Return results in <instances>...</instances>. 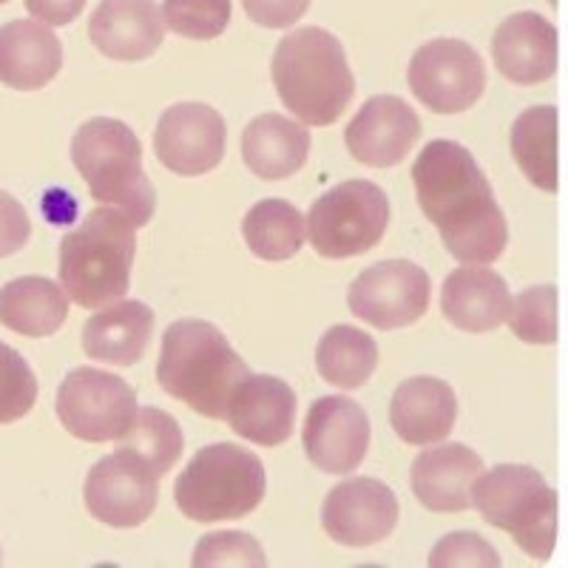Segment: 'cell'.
I'll use <instances>...</instances> for the list:
<instances>
[{"mask_svg":"<svg viewBox=\"0 0 568 568\" xmlns=\"http://www.w3.org/2000/svg\"><path fill=\"white\" fill-rule=\"evenodd\" d=\"M413 182L420 211L460 265H491L504 256L509 225L489 180L464 145L453 140L424 145L413 165Z\"/></svg>","mask_w":568,"mask_h":568,"instance_id":"6da1fadb","label":"cell"},{"mask_svg":"<svg viewBox=\"0 0 568 568\" xmlns=\"http://www.w3.org/2000/svg\"><path fill=\"white\" fill-rule=\"evenodd\" d=\"M251 369L227 344L225 333L200 318L174 322L162 336L156 382L194 413L225 420L233 395Z\"/></svg>","mask_w":568,"mask_h":568,"instance_id":"7a4b0ae2","label":"cell"},{"mask_svg":"<svg viewBox=\"0 0 568 568\" xmlns=\"http://www.w3.org/2000/svg\"><path fill=\"white\" fill-rule=\"evenodd\" d=\"M273 85L284 109L304 125H333L353 103L355 78L342 40L304 27L278 40L271 63Z\"/></svg>","mask_w":568,"mask_h":568,"instance_id":"3957f363","label":"cell"},{"mask_svg":"<svg viewBox=\"0 0 568 568\" xmlns=\"http://www.w3.org/2000/svg\"><path fill=\"white\" fill-rule=\"evenodd\" d=\"M136 225L120 207L100 205L60 242V284L85 311H100L129 293Z\"/></svg>","mask_w":568,"mask_h":568,"instance_id":"277c9868","label":"cell"},{"mask_svg":"<svg viewBox=\"0 0 568 568\" xmlns=\"http://www.w3.org/2000/svg\"><path fill=\"white\" fill-rule=\"evenodd\" d=\"M71 160L94 200L120 207L136 227L149 225L156 191L142 171V145L129 125L94 116L71 140Z\"/></svg>","mask_w":568,"mask_h":568,"instance_id":"5b68a950","label":"cell"},{"mask_svg":"<svg viewBox=\"0 0 568 568\" xmlns=\"http://www.w3.org/2000/svg\"><path fill=\"white\" fill-rule=\"evenodd\" d=\"M265 466L251 449L236 444H213L200 449L182 469L174 500L194 524L240 520L265 500Z\"/></svg>","mask_w":568,"mask_h":568,"instance_id":"8992f818","label":"cell"},{"mask_svg":"<svg viewBox=\"0 0 568 568\" xmlns=\"http://www.w3.org/2000/svg\"><path fill=\"white\" fill-rule=\"evenodd\" d=\"M471 506L486 524L509 531L520 551L549 560L557 546V491L535 466L500 464L471 486Z\"/></svg>","mask_w":568,"mask_h":568,"instance_id":"52a82bcc","label":"cell"},{"mask_svg":"<svg viewBox=\"0 0 568 568\" xmlns=\"http://www.w3.org/2000/svg\"><path fill=\"white\" fill-rule=\"evenodd\" d=\"M389 227V200L369 180L329 187L307 213V240L324 258H349L373 251Z\"/></svg>","mask_w":568,"mask_h":568,"instance_id":"ba28073f","label":"cell"},{"mask_svg":"<svg viewBox=\"0 0 568 568\" xmlns=\"http://www.w3.org/2000/svg\"><path fill=\"white\" fill-rule=\"evenodd\" d=\"M136 393L105 369H71L58 389V418L65 433L89 444L120 440L136 418Z\"/></svg>","mask_w":568,"mask_h":568,"instance_id":"9c48e42d","label":"cell"},{"mask_svg":"<svg viewBox=\"0 0 568 568\" xmlns=\"http://www.w3.org/2000/svg\"><path fill=\"white\" fill-rule=\"evenodd\" d=\"M415 98L435 114H460L484 98L486 65L469 43L429 40L413 54L407 71Z\"/></svg>","mask_w":568,"mask_h":568,"instance_id":"30bf717a","label":"cell"},{"mask_svg":"<svg viewBox=\"0 0 568 568\" xmlns=\"http://www.w3.org/2000/svg\"><path fill=\"white\" fill-rule=\"evenodd\" d=\"M433 282L407 258H387L367 267L349 284L347 304L355 318L375 329L409 327L429 311Z\"/></svg>","mask_w":568,"mask_h":568,"instance_id":"8fae6325","label":"cell"},{"mask_svg":"<svg viewBox=\"0 0 568 568\" xmlns=\"http://www.w3.org/2000/svg\"><path fill=\"white\" fill-rule=\"evenodd\" d=\"M85 509L111 529H136L154 515L160 500V475L129 449H116L91 466L85 478Z\"/></svg>","mask_w":568,"mask_h":568,"instance_id":"7c38bea8","label":"cell"},{"mask_svg":"<svg viewBox=\"0 0 568 568\" xmlns=\"http://www.w3.org/2000/svg\"><path fill=\"white\" fill-rule=\"evenodd\" d=\"M227 129L205 103H176L160 116L154 134L156 160L176 176H202L225 156Z\"/></svg>","mask_w":568,"mask_h":568,"instance_id":"4fadbf2b","label":"cell"},{"mask_svg":"<svg viewBox=\"0 0 568 568\" xmlns=\"http://www.w3.org/2000/svg\"><path fill=\"white\" fill-rule=\"evenodd\" d=\"M398 497L375 478H349L329 489L322 506V526L338 546L367 549L387 540L398 526Z\"/></svg>","mask_w":568,"mask_h":568,"instance_id":"5bb4252c","label":"cell"},{"mask_svg":"<svg viewBox=\"0 0 568 568\" xmlns=\"http://www.w3.org/2000/svg\"><path fill=\"white\" fill-rule=\"evenodd\" d=\"M369 435V418L358 400L324 395L313 400L304 418V453L322 471L349 475L367 458Z\"/></svg>","mask_w":568,"mask_h":568,"instance_id":"9a60e30c","label":"cell"},{"mask_svg":"<svg viewBox=\"0 0 568 568\" xmlns=\"http://www.w3.org/2000/svg\"><path fill=\"white\" fill-rule=\"evenodd\" d=\"M420 136V120L407 100L395 94L369 98L349 120L344 142L353 160L369 169H393L409 156Z\"/></svg>","mask_w":568,"mask_h":568,"instance_id":"2e32d148","label":"cell"},{"mask_svg":"<svg viewBox=\"0 0 568 568\" xmlns=\"http://www.w3.org/2000/svg\"><path fill=\"white\" fill-rule=\"evenodd\" d=\"M165 14L154 0H100L89 20V38L98 52L120 63H140L162 45Z\"/></svg>","mask_w":568,"mask_h":568,"instance_id":"e0dca14e","label":"cell"},{"mask_svg":"<svg viewBox=\"0 0 568 568\" xmlns=\"http://www.w3.org/2000/svg\"><path fill=\"white\" fill-rule=\"evenodd\" d=\"M484 475V460L464 444H435L415 458L409 486L420 506L455 515L471 506V486Z\"/></svg>","mask_w":568,"mask_h":568,"instance_id":"ac0fdd59","label":"cell"},{"mask_svg":"<svg viewBox=\"0 0 568 568\" xmlns=\"http://www.w3.org/2000/svg\"><path fill=\"white\" fill-rule=\"evenodd\" d=\"M497 71L509 83L537 85L555 78L557 29L537 12H517L495 29L491 38Z\"/></svg>","mask_w":568,"mask_h":568,"instance_id":"d6986e66","label":"cell"},{"mask_svg":"<svg viewBox=\"0 0 568 568\" xmlns=\"http://www.w3.org/2000/svg\"><path fill=\"white\" fill-rule=\"evenodd\" d=\"M227 426L256 446H278L296 426V393L276 375H247L227 407Z\"/></svg>","mask_w":568,"mask_h":568,"instance_id":"ffe728a7","label":"cell"},{"mask_svg":"<svg viewBox=\"0 0 568 568\" xmlns=\"http://www.w3.org/2000/svg\"><path fill=\"white\" fill-rule=\"evenodd\" d=\"M458 420L455 389L433 375H415L400 384L389 404V424L404 444L429 446L449 438Z\"/></svg>","mask_w":568,"mask_h":568,"instance_id":"44dd1931","label":"cell"},{"mask_svg":"<svg viewBox=\"0 0 568 568\" xmlns=\"http://www.w3.org/2000/svg\"><path fill=\"white\" fill-rule=\"evenodd\" d=\"M440 311L464 333H489L509 322L511 293L504 276L486 265H466L446 276Z\"/></svg>","mask_w":568,"mask_h":568,"instance_id":"7402d4cb","label":"cell"},{"mask_svg":"<svg viewBox=\"0 0 568 568\" xmlns=\"http://www.w3.org/2000/svg\"><path fill=\"white\" fill-rule=\"evenodd\" d=\"M63 69V43L40 20H12L0 27V83L38 91Z\"/></svg>","mask_w":568,"mask_h":568,"instance_id":"603a6c76","label":"cell"},{"mask_svg":"<svg viewBox=\"0 0 568 568\" xmlns=\"http://www.w3.org/2000/svg\"><path fill=\"white\" fill-rule=\"evenodd\" d=\"M154 311L134 298L100 307L83 327V353L91 362L134 367L154 336Z\"/></svg>","mask_w":568,"mask_h":568,"instance_id":"cb8c5ba5","label":"cell"},{"mask_svg":"<svg viewBox=\"0 0 568 568\" xmlns=\"http://www.w3.org/2000/svg\"><path fill=\"white\" fill-rule=\"evenodd\" d=\"M311 156V134L282 114L256 116L242 134V160L262 180H287Z\"/></svg>","mask_w":568,"mask_h":568,"instance_id":"d4e9b609","label":"cell"},{"mask_svg":"<svg viewBox=\"0 0 568 568\" xmlns=\"http://www.w3.org/2000/svg\"><path fill=\"white\" fill-rule=\"evenodd\" d=\"M69 293L43 276H23L0 287V324L29 338L58 333L69 318Z\"/></svg>","mask_w":568,"mask_h":568,"instance_id":"484cf974","label":"cell"},{"mask_svg":"<svg viewBox=\"0 0 568 568\" xmlns=\"http://www.w3.org/2000/svg\"><path fill=\"white\" fill-rule=\"evenodd\" d=\"M511 156L535 187L557 191V109L531 105L511 125Z\"/></svg>","mask_w":568,"mask_h":568,"instance_id":"4316f807","label":"cell"},{"mask_svg":"<svg viewBox=\"0 0 568 568\" xmlns=\"http://www.w3.org/2000/svg\"><path fill=\"white\" fill-rule=\"evenodd\" d=\"M242 233L253 256L265 262H287L307 240V220L287 200H262L245 213Z\"/></svg>","mask_w":568,"mask_h":568,"instance_id":"83f0119b","label":"cell"},{"mask_svg":"<svg viewBox=\"0 0 568 568\" xmlns=\"http://www.w3.org/2000/svg\"><path fill=\"white\" fill-rule=\"evenodd\" d=\"M378 367V347L373 336L349 324H336L316 347V369L324 382L338 389H358Z\"/></svg>","mask_w":568,"mask_h":568,"instance_id":"f1b7e54d","label":"cell"},{"mask_svg":"<svg viewBox=\"0 0 568 568\" xmlns=\"http://www.w3.org/2000/svg\"><path fill=\"white\" fill-rule=\"evenodd\" d=\"M182 446H185V438H182L180 424H176L174 415L160 407L136 409L131 429L116 440V449H129L142 464L151 466L160 478L174 469L182 455Z\"/></svg>","mask_w":568,"mask_h":568,"instance_id":"f546056e","label":"cell"},{"mask_svg":"<svg viewBox=\"0 0 568 568\" xmlns=\"http://www.w3.org/2000/svg\"><path fill=\"white\" fill-rule=\"evenodd\" d=\"M520 342L549 347L557 342V287L555 284H535L511 298L509 322Z\"/></svg>","mask_w":568,"mask_h":568,"instance_id":"4dcf8cb0","label":"cell"},{"mask_svg":"<svg viewBox=\"0 0 568 568\" xmlns=\"http://www.w3.org/2000/svg\"><path fill=\"white\" fill-rule=\"evenodd\" d=\"M231 0H165V27L187 40H213L231 27Z\"/></svg>","mask_w":568,"mask_h":568,"instance_id":"1f68e13d","label":"cell"},{"mask_svg":"<svg viewBox=\"0 0 568 568\" xmlns=\"http://www.w3.org/2000/svg\"><path fill=\"white\" fill-rule=\"evenodd\" d=\"M38 400V378L27 358L0 342V426L27 418Z\"/></svg>","mask_w":568,"mask_h":568,"instance_id":"d6a6232c","label":"cell"},{"mask_svg":"<svg viewBox=\"0 0 568 568\" xmlns=\"http://www.w3.org/2000/svg\"><path fill=\"white\" fill-rule=\"evenodd\" d=\"M194 568H265L267 557L247 531H211L196 542Z\"/></svg>","mask_w":568,"mask_h":568,"instance_id":"836d02e7","label":"cell"},{"mask_svg":"<svg viewBox=\"0 0 568 568\" xmlns=\"http://www.w3.org/2000/svg\"><path fill=\"white\" fill-rule=\"evenodd\" d=\"M433 568H500V555L475 531H453L435 542L429 555Z\"/></svg>","mask_w":568,"mask_h":568,"instance_id":"e575fe53","label":"cell"},{"mask_svg":"<svg viewBox=\"0 0 568 568\" xmlns=\"http://www.w3.org/2000/svg\"><path fill=\"white\" fill-rule=\"evenodd\" d=\"M32 236L27 207L20 205L12 194L0 191V258L12 256L27 245Z\"/></svg>","mask_w":568,"mask_h":568,"instance_id":"d590c367","label":"cell"},{"mask_svg":"<svg viewBox=\"0 0 568 568\" xmlns=\"http://www.w3.org/2000/svg\"><path fill=\"white\" fill-rule=\"evenodd\" d=\"M247 18L262 29H287L302 20L311 0H242Z\"/></svg>","mask_w":568,"mask_h":568,"instance_id":"8d00e7d4","label":"cell"},{"mask_svg":"<svg viewBox=\"0 0 568 568\" xmlns=\"http://www.w3.org/2000/svg\"><path fill=\"white\" fill-rule=\"evenodd\" d=\"M27 9L45 27H69L85 9V0H27Z\"/></svg>","mask_w":568,"mask_h":568,"instance_id":"74e56055","label":"cell"},{"mask_svg":"<svg viewBox=\"0 0 568 568\" xmlns=\"http://www.w3.org/2000/svg\"><path fill=\"white\" fill-rule=\"evenodd\" d=\"M549 3H551V7H557V0H549Z\"/></svg>","mask_w":568,"mask_h":568,"instance_id":"f35d334b","label":"cell"},{"mask_svg":"<svg viewBox=\"0 0 568 568\" xmlns=\"http://www.w3.org/2000/svg\"><path fill=\"white\" fill-rule=\"evenodd\" d=\"M3 3H9V0H0V7H3Z\"/></svg>","mask_w":568,"mask_h":568,"instance_id":"ab89813d","label":"cell"}]
</instances>
